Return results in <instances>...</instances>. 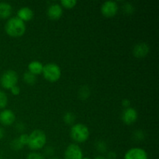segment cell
I'll return each instance as SVG.
<instances>
[{
	"mask_svg": "<svg viewBox=\"0 0 159 159\" xmlns=\"http://www.w3.org/2000/svg\"><path fill=\"white\" fill-rule=\"evenodd\" d=\"M83 158L81 148L76 144L68 146L65 152V159H82Z\"/></svg>",
	"mask_w": 159,
	"mask_h": 159,
	"instance_id": "8992f818",
	"label": "cell"
},
{
	"mask_svg": "<svg viewBox=\"0 0 159 159\" xmlns=\"http://www.w3.org/2000/svg\"><path fill=\"white\" fill-rule=\"evenodd\" d=\"M12 6L6 2H0V18H8L12 13Z\"/></svg>",
	"mask_w": 159,
	"mask_h": 159,
	"instance_id": "5bb4252c",
	"label": "cell"
},
{
	"mask_svg": "<svg viewBox=\"0 0 159 159\" xmlns=\"http://www.w3.org/2000/svg\"><path fill=\"white\" fill-rule=\"evenodd\" d=\"M47 137L44 132L41 130H34L29 135L27 145L32 150H39L45 145Z\"/></svg>",
	"mask_w": 159,
	"mask_h": 159,
	"instance_id": "7a4b0ae2",
	"label": "cell"
},
{
	"mask_svg": "<svg viewBox=\"0 0 159 159\" xmlns=\"http://www.w3.org/2000/svg\"><path fill=\"white\" fill-rule=\"evenodd\" d=\"M70 135L75 141L82 143L88 140L89 137V130L85 124H74L71 128Z\"/></svg>",
	"mask_w": 159,
	"mask_h": 159,
	"instance_id": "3957f363",
	"label": "cell"
},
{
	"mask_svg": "<svg viewBox=\"0 0 159 159\" xmlns=\"http://www.w3.org/2000/svg\"><path fill=\"white\" fill-rule=\"evenodd\" d=\"M124 159H148V154L141 148H132L126 152Z\"/></svg>",
	"mask_w": 159,
	"mask_h": 159,
	"instance_id": "ba28073f",
	"label": "cell"
},
{
	"mask_svg": "<svg viewBox=\"0 0 159 159\" xmlns=\"http://www.w3.org/2000/svg\"><path fill=\"white\" fill-rule=\"evenodd\" d=\"M10 90H11V92H12V94L15 95V96L19 95L20 93V89L18 85H15V86H13L12 88H11Z\"/></svg>",
	"mask_w": 159,
	"mask_h": 159,
	"instance_id": "d4e9b609",
	"label": "cell"
},
{
	"mask_svg": "<svg viewBox=\"0 0 159 159\" xmlns=\"http://www.w3.org/2000/svg\"><path fill=\"white\" fill-rule=\"evenodd\" d=\"M94 159H107V158H104V157H102V156H98V157H96V158H95Z\"/></svg>",
	"mask_w": 159,
	"mask_h": 159,
	"instance_id": "f1b7e54d",
	"label": "cell"
},
{
	"mask_svg": "<svg viewBox=\"0 0 159 159\" xmlns=\"http://www.w3.org/2000/svg\"><path fill=\"white\" fill-rule=\"evenodd\" d=\"M8 102V98L6 93L0 90V109H3L6 107Z\"/></svg>",
	"mask_w": 159,
	"mask_h": 159,
	"instance_id": "ac0fdd59",
	"label": "cell"
},
{
	"mask_svg": "<svg viewBox=\"0 0 159 159\" xmlns=\"http://www.w3.org/2000/svg\"><path fill=\"white\" fill-rule=\"evenodd\" d=\"M62 13H63L62 7L57 3H54V4L51 5L47 11L48 17L51 20H57L61 16Z\"/></svg>",
	"mask_w": 159,
	"mask_h": 159,
	"instance_id": "7c38bea8",
	"label": "cell"
},
{
	"mask_svg": "<svg viewBox=\"0 0 159 159\" xmlns=\"http://www.w3.org/2000/svg\"><path fill=\"white\" fill-rule=\"evenodd\" d=\"M89 89L87 86H82L79 91V97L82 99H85L86 98H88V96H89Z\"/></svg>",
	"mask_w": 159,
	"mask_h": 159,
	"instance_id": "e0dca14e",
	"label": "cell"
},
{
	"mask_svg": "<svg viewBox=\"0 0 159 159\" xmlns=\"http://www.w3.org/2000/svg\"><path fill=\"white\" fill-rule=\"evenodd\" d=\"M122 104H123V106H124V107H126V108H128V107H130V102L128 100V99H124V100H123Z\"/></svg>",
	"mask_w": 159,
	"mask_h": 159,
	"instance_id": "4316f807",
	"label": "cell"
},
{
	"mask_svg": "<svg viewBox=\"0 0 159 159\" xmlns=\"http://www.w3.org/2000/svg\"><path fill=\"white\" fill-rule=\"evenodd\" d=\"M18 82V75L13 70H7L1 76L0 83L2 86L7 89H10L13 86L16 85Z\"/></svg>",
	"mask_w": 159,
	"mask_h": 159,
	"instance_id": "5b68a950",
	"label": "cell"
},
{
	"mask_svg": "<svg viewBox=\"0 0 159 159\" xmlns=\"http://www.w3.org/2000/svg\"><path fill=\"white\" fill-rule=\"evenodd\" d=\"M18 139L20 141V143L24 146L26 144H27L28 140H29V135L26 134H21L19 137Z\"/></svg>",
	"mask_w": 159,
	"mask_h": 159,
	"instance_id": "603a6c76",
	"label": "cell"
},
{
	"mask_svg": "<svg viewBox=\"0 0 159 159\" xmlns=\"http://www.w3.org/2000/svg\"><path fill=\"white\" fill-rule=\"evenodd\" d=\"M0 159H2V158H1V157H0Z\"/></svg>",
	"mask_w": 159,
	"mask_h": 159,
	"instance_id": "1f68e13d",
	"label": "cell"
},
{
	"mask_svg": "<svg viewBox=\"0 0 159 159\" xmlns=\"http://www.w3.org/2000/svg\"><path fill=\"white\" fill-rule=\"evenodd\" d=\"M116 153L113 152H110V153L108 154V155H107V159H116Z\"/></svg>",
	"mask_w": 159,
	"mask_h": 159,
	"instance_id": "484cf974",
	"label": "cell"
},
{
	"mask_svg": "<svg viewBox=\"0 0 159 159\" xmlns=\"http://www.w3.org/2000/svg\"><path fill=\"white\" fill-rule=\"evenodd\" d=\"M16 116L11 110H4L0 112V123L5 126H9L14 123Z\"/></svg>",
	"mask_w": 159,
	"mask_h": 159,
	"instance_id": "30bf717a",
	"label": "cell"
},
{
	"mask_svg": "<svg viewBox=\"0 0 159 159\" xmlns=\"http://www.w3.org/2000/svg\"><path fill=\"white\" fill-rule=\"evenodd\" d=\"M23 80L26 83L29 84V85H33L36 82L37 78H36L35 75L32 74L30 71H26L23 75Z\"/></svg>",
	"mask_w": 159,
	"mask_h": 159,
	"instance_id": "2e32d148",
	"label": "cell"
},
{
	"mask_svg": "<svg viewBox=\"0 0 159 159\" xmlns=\"http://www.w3.org/2000/svg\"><path fill=\"white\" fill-rule=\"evenodd\" d=\"M118 5L114 1H107L101 6V12L105 16L112 17L117 13Z\"/></svg>",
	"mask_w": 159,
	"mask_h": 159,
	"instance_id": "52a82bcc",
	"label": "cell"
},
{
	"mask_svg": "<svg viewBox=\"0 0 159 159\" xmlns=\"http://www.w3.org/2000/svg\"><path fill=\"white\" fill-rule=\"evenodd\" d=\"M124 12H125L126 13H132L134 11V7L130 3H126V4H124Z\"/></svg>",
	"mask_w": 159,
	"mask_h": 159,
	"instance_id": "cb8c5ba5",
	"label": "cell"
},
{
	"mask_svg": "<svg viewBox=\"0 0 159 159\" xmlns=\"http://www.w3.org/2000/svg\"><path fill=\"white\" fill-rule=\"evenodd\" d=\"M149 46L146 43L141 42V43H137L133 49V54L134 57L138 58H142L144 57L149 52Z\"/></svg>",
	"mask_w": 159,
	"mask_h": 159,
	"instance_id": "8fae6325",
	"label": "cell"
},
{
	"mask_svg": "<svg viewBox=\"0 0 159 159\" xmlns=\"http://www.w3.org/2000/svg\"><path fill=\"white\" fill-rule=\"evenodd\" d=\"M5 30L11 37H20L26 31L25 22L19 19L18 17H12L6 22L5 25Z\"/></svg>",
	"mask_w": 159,
	"mask_h": 159,
	"instance_id": "6da1fadb",
	"label": "cell"
},
{
	"mask_svg": "<svg viewBox=\"0 0 159 159\" xmlns=\"http://www.w3.org/2000/svg\"><path fill=\"white\" fill-rule=\"evenodd\" d=\"M26 159H45L44 157L40 153H37V152H30V154H28Z\"/></svg>",
	"mask_w": 159,
	"mask_h": 159,
	"instance_id": "7402d4cb",
	"label": "cell"
},
{
	"mask_svg": "<svg viewBox=\"0 0 159 159\" xmlns=\"http://www.w3.org/2000/svg\"><path fill=\"white\" fill-rule=\"evenodd\" d=\"M17 16H18L17 17L23 20V22L28 21L34 17V12L30 8L24 6V7H22L19 9L18 12H17Z\"/></svg>",
	"mask_w": 159,
	"mask_h": 159,
	"instance_id": "4fadbf2b",
	"label": "cell"
},
{
	"mask_svg": "<svg viewBox=\"0 0 159 159\" xmlns=\"http://www.w3.org/2000/svg\"><path fill=\"white\" fill-rule=\"evenodd\" d=\"M82 159H90V158H88V157H85V158H82Z\"/></svg>",
	"mask_w": 159,
	"mask_h": 159,
	"instance_id": "f546056e",
	"label": "cell"
},
{
	"mask_svg": "<svg viewBox=\"0 0 159 159\" xmlns=\"http://www.w3.org/2000/svg\"><path fill=\"white\" fill-rule=\"evenodd\" d=\"M51 159H59V158H51Z\"/></svg>",
	"mask_w": 159,
	"mask_h": 159,
	"instance_id": "4dcf8cb0",
	"label": "cell"
},
{
	"mask_svg": "<svg viewBox=\"0 0 159 159\" xmlns=\"http://www.w3.org/2000/svg\"><path fill=\"white\" fill-rule=\"evenodd\" d=\"M11 147H12V148L13 149V150L20 151L21 150L22 148L23 147V145L20 143V141H19L18 138H16V139H14L13 141L11 142Z\"/></svg>",
	"mask_w": 159,
	"mask_h": 159,
	"instance_id": "44dd1931",
	"label": "cell"
},
{
	"mask_svg": "<svg viewBox=\"0 0 159 159\" xmlns=\"http://www.w3.org/2000/svg\"><path fill=\"white\" fill-rule=\"evenodd\" d=\"M42 73L45 79L51 82H54L58 80L61 75L60 67L54 63H48L43 68Z\"/></svg>",
	"mask_w": 159,
	"mask_h": 159,
	"instance_id": "277c9868",
	"label": "cell"
},
{
	"mask_svg": "<svg viewBox=\"0 0 159 159\" xmlns=\"http://www.w3.org/2000/svg\"><path fill=\"white\" fill-rule=\"evenodd\" d=\"M5 134V132H4V130H3L2 127H0V140L2 139V138H3V136H4Z\"/></svg>",
	"mask_w": 159,
	"mask_h": 159,
	"instance_id": "83f0119b",
	"label": "cell"
},
{
	"mask_svg": "<svg viewBox=\"0 0 159 159\" xmlns=\"http://www.w3.org/2000/svg\"><path fill=\"white\" fill-rule=\"evenodd\" d=\"M138 119V112L132 107H128L124 110L122 113V120L124 124L130 125Z\"/></svg>",
	"mask_w": 159,
	"mask_h": 159,
	"instance_id": "9c48e42d",
	"label": "cell"
},
{
	"mask_svg": "<svg viewBox=\"0 0 159 159\" xmlns=\"http://www.w3.org/2000/svg\"><path fill=\"white\" fill-rule=\"evenodd\" d=\"M43 68V65H42L41 62L38 61H33L28 65V70H29L28 71L37 75L42 72Z\"/></svg>",
	"mask_w": 159,
	"mask_h": 159,
	"instance_id": "9a60e30c",
	"label": "cell"
},
{
	"mask_svg": "<svg viewBox=\"0 0 159 159\" xmlns=\"http://www.w3.org/2000/svg\"><path fill=\"white\" fill-rule=\"evenodd\" d=\"M61 4L67 9H71L77 4V1L76 0H61Z\"/></svg>",
	"mask_w": 159,
	"mask_h": 159,
	"instance_id": "d6986e66",
	"label": "cell"
},
{
	"mask_svg": "<svg viewBox=\"0 0 159 159\" xmlns=\"http://www.w3.org/2000/svg\"><path fill=\"white\" fill-rule=\"evenodd\" d=\"M64 121L68 124H71L75 121V115L71 112H68L64 115Z\"/></svg>",
	"mask_w": 159,
	"mask_h": 159,
	"instance_id": "ffe728a7",
	"label": "cell"
}]
</instances>
